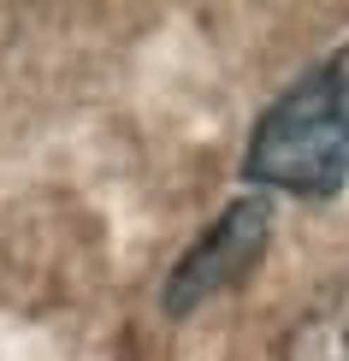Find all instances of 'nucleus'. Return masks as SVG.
Segmentation results:
<instances>
[{
    "instance_id": "f257e3e1",
    "label": "nucleus",
    "mask_w": 349,
    "mask_h": 361,
    "mask_svg": "<svg viewBox=\"0 0 349 361\" xmlns=\"http://www.w3.org/2000/svg\"><path fill=\"white\" fill-rule=\"evenodd\" d=\"M243 172L267 190L326 202L349 184V42L261 113Z\"/></svg>"
},
{
    "instance_id": "f03ea898",
    "label": "nucleus",
    "mask_w": 349,
    "mask_h": 361,
    "mask_svg": "<svg viewBox=\"0 0 349 361\" xmlns=\"http://www.w3.org/2000/svg\"><path fill=\"white\" fill-rule=\"evenodd\" d=\"M267 237H272V202L267 195H237L231 207H219V219L178 255L172 279H166V290H160L166 314H190V308L214 302L225 290H237V284L261 267Z\"/></svg>"
},
{
    "instance_id": "7ed1b4c3",
    "label": "nucleus",
    "mask_w": 349,
    "mask_h": 361,
    "mask_svg": "<svg viewBox=\"0 0 349 361\" xmlns=\"http://www.w3.org/2000/svg\"><path fill=\"white\" fill-rule=\"evenodd\" d=\"M302 361H349V296H343V314L326 308L320 320L308 326V338H302Z\"/></svg>"
}]
</instances>
